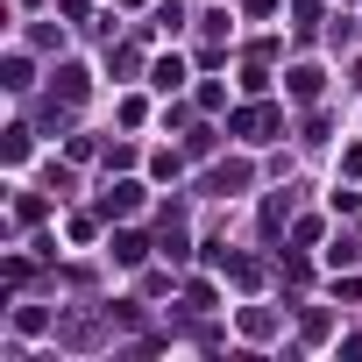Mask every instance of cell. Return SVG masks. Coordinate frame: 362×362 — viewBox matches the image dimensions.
<instances>
[{"label":"cell","instance_id":"6da1fadb","mask_svg":"<svg viewBox=\"0 0 362 362\" xmlns=\"http://www.w3.org/2000/svg\"><path fill=\"white\" fill-rule=\"evenodd\" d=\"M277 128H284L277 107H235V114H228V135H242V142H270Z\"/></svg>","mask_w":362,"mask_h":362},{"label":"cell","instance_id":"7a4b0ae2","mask_svg":"<svg viewBox=\"0 0 362 362\" xmlns=\"http://www.w3.org/2000/svg\"><path fill=\"white\" fill-rule=\"evenodd\" d=\"M135 206H142V185H135V177H121V185H107V199H100V214H107V221H128Z\"/></svg>","mask_w":362,"mask_h":362},{"label":"cell","instance_id":"3957f363","mask_svg":"<svg viewBox=\"0 0 362 362\" xmlns=\"http://www.w3.org/2000/svg\"><path fill=\"white\" fill-rule=\"evenodd\" d=\"M284 93H291V100H320V64H298V71H284Z\"/></svg>","mask_w":362,"mask_h":362},{"label":"cell","instance_id":"277c9868","mask_svg":"<svg viewBox=\"0 0 362 362\" xmlns=\"http://www.w3.org/2000/svg\"><path fill=\"white\" fill-rule=\"evenodd\" d=\"M149 86H156V93H177V86H185V64H177V57H156V64H149Z\"/></svg>","mask_w":362,"mask_h":362},{"label":"cell","instance_id":"5b68a950","mask_svg":"<svg viewBox=\"0 0 362 362\" xmlns=\"http://www.w3.org/2000/svg\"><path fill=\"white\" fill-rule=\"evenodd\" d=\"M142 256H149V242H142V235H114V263H121V270H135Z\"/></svg>","mask_w":362,"mask_h":362},{"label":"cell","instance_id":"8992f818","mask_svg":"<svg viewBox=\"0 0 362 362\" xmlns=\"http://www.w3.org/2000/svg\"><path fill=\"white\" fill-rule=\"evenodd\" d=\"M242 185H249V163H221L214 170V192H242Z\"/></svg>","mask_w":362,"mask_h":362},{"label":"cell","instance_id":"52a82bcc","mask_svg":"<svg viewBox=\"0 0 362 362\" xmlns=\"http://www.w3.org/2000/svg\"><path fill=\"white\" fill-rule=\"evenodd\" d=\"M57 93H64V100H86V71L64 64V71H57Z\"/></svg>","mask_w":362,"mask_h":362},{"label":"cell","instance_id":"ba28073f","mask_svg":"<svg viewBox=\"0 0 362 362\" xmlns=\"http://www.w3.org/2000/svg\"><path fill=\"white\" fill-rule=\"evenodd\" d=\"M242 334H256V341H263V334H277V320H270L263 305H249V313H242Z\"/></svg>","mask_w":362,"mask_h":362},{"label":"cell","instance_id":"9c48e42d","mask_svg":"<svg viewBox=\"0 0 362 362\" xmlns=\"http://www.w3.org/2000/svg\"><path fill=\"white\" fill-rule=\"evenodd\" d=\"M156 249H163V256H185V228H177V214L163 221V242H156Z\"/></svg>","mask_w":362,"mask_h":362},{"label":"cell","instance_id":"30bf717a","mask_svg":"<svg viewBox=\"0 0 362 362\" xmlns=\"http://www.w3.org/2000/svg\"><path fill=\"white\" fill-rule=\"evenodd\" d=\"M15 327H22V334H43V327H50V313H43V305H22V313H15Z\"/></svg>","mask_w":362,"mask_h":362},{"label":"cell","instance_id":"8fae6325","mask_svg":"<svg viewBox=\"0 0 362 362\" xmlns=\"http://www.w3.org/2000/svg\"><path fill=\"white\" fill-rule=\"evenodd\" d=\"M341 362H362V334H348V341H341Z\"/></svg>","mask_w":362,"mask_h":362}]
</instances>
